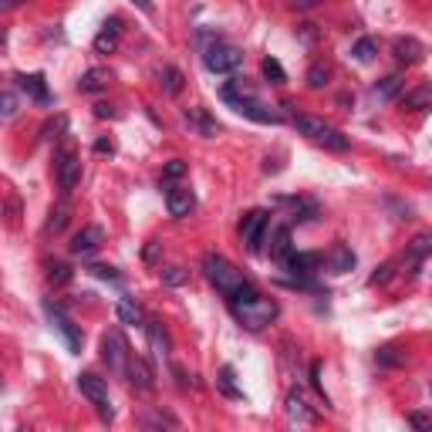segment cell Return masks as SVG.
Returning <instances> with one entry per match:
<instances>
[{"label":"cell","instance_id":"cell-31","mask_svg":"<svg viewBox=\"0 0 432 432\" xmlns=\"http://www.w3.org/2000/svg\"><path fill=\"white\" fill-rule=\"evenodd\" d=\"M142 426H145V429H162V426H166V429H179V419H172L169 412H145V416H142Z\"/></svg>","mask_w":432,"mask_h":432},{"label":"cell","instance_id":"cell-13","mask_svg":"<svg viewBox=\"0 0 432 432\" xmlns=\"http://www.w3.org/2000/svg\"><path fill=\"white\" fill-rule=\"evenodd\" d=\"M118 38H122V21L118 17H109L101 31L95 34V55H112L118 48Z\"/></svg>","mask_w":432,"mask_h":432},{"label":"cell","instance_id":"cell-27","mask_svg":"<svg viewBox=\"0 0 432 432\" xmlns=\"http://www.w3.org/2000/svg\"><path fill=\"white\" fill-rule=\"evenodd\" d=\"M145 328H149V341H153L155 355H159V358H169V335L162 331V324H155V321H149Z\"/></svg>","mask_w":432,"mask_h":432},{"label":"cell","instance_id":"cell-17","mask_svg":"<svg viewBox=\"0 0 432 432\" xmlns=\"http://www.w3.org/2000/svg\"><path fill=\"white\" fill-rule=\"evenodd\" d=\"M109 84H112V71L109 68H92L82 74V82H78V92L82 95H98V92H109Z\"/></svg>","mask_w":432,"mask_h":432},{"label":"cell","instance_id":"cell-21","mask_svg":"<svg viewBox=\"0 0 432 432\" xmlns=\"http://www.w3.org/2000/svg\"><path fill=\"white\" fill-rule=\"evenodd\" d=\"M115 314H118V321L128 324V328H142V324H145V314H142V307L135 304L132 297H122V301L115 304Z\"/></svg>","mask_w":432,"mask_h":432},{"label":"cell","instance_id":"cell-16","mask_svg":"<svg viewBox=\"0 0 432 432\" xmlns=\"http://www.w3.org/2000/svg\"><path fill=\"white\" fill-rule=\"evenodd\" d=\"M432 253V230H422V233H416V237L409 240V247H405L402 253V264H422L426 257Z\"/></svg>","mask_w":432,"mask_h":432},{"label":"cell","instance_id":"cell-34","mask_svg":"<svg viewBox=\"0 0 432 432\" xmlns=\"http://www.w3.org/2000/svg\"><path fill=\"white\" fill-rule=\"evenodd\" d=\"M216 385H220V392L230 395V399H243V392L233 385V368H230V365H223V372H220V378H216Z\"/></svg>","mask_w":432,"mask_h":432},{"label":"cell","instance_id":"cell-47","mask_svg":"<svg viewBox=\"0 0 432 432\" xmlns=\"http://www.w3.org/2000/svg\"><path fill=\"white\" fill-rule=\"evenodd\" d=\"M132 4H135V7H139L142 14H149V17H153V14H155V7H153V0H132Z\"/></svg>","mask_w":432,"mask_h":432},{"label":"cell","instance_id":"cell-25","mask_svg":"<svg viewBox=\"0 0 432 432\" xmlns=\"http://www.w3.org/2000/svg\"><path fill=\"white\" fill-rule=\"evenodd\" d=\"M402 74H389V78H382V82L372 88V95L378 98V101H389V98H395L399 92H402Z\"/></svg>","mask_w":432,"mask_h":432},{"label":"cell","instance_id":"cell-26","mask_svg":"<svg viewBox=\"0 0 432 432\" xmlns=\"http://www.w3.org/2000/svg\"><path fill=\"white\" fill-rule=\"evenodd\" d=\"M68 216H71V209L61 203V206H55L51 213H48V223H44V233H51V237H57L65 226H68Z\"/></svg>","mask_w":432,"mask_h":432},{"label":"cell","instance_id":"cell-4","mask_svg":"<svg viewBox=\"0 0 432 432\" xmlns=\"http://www.w3.org/2000/svg\"><path fill=\"white\" fill-rule=\"evenodd\" d=\"M203 65H206V71H213V74H233V71L243 65V51L233 48V44L216 41L203 51Z\"/></svg>","mask_w":432,"mask_h":432},{"label":"cell","instance_id":"cell-1","mask_svg":"<svg viewBox=\"0 0 432 432\" xmlns=\"http://www.w3.org/2000/svg\"><path fill=\"white\" fill-rule=\"evenodd\" d=\"M294 126H297L301 135H307L311 142H318V145L331 149V153H348V135H341L335 126H328L318 115H297Z\"/></svg>","mask_w":432,"mask_h":432},{"label":"cell","instance_id":"cell-48","mask_svg":"<svg viewBox=\"0 0 432 432\" xmlns=\"http://www.w3.org/2000/svg\"><path fill=\"white\" fill-rule=\"evenodd\" d=\"M155 253H159V243L149 240V247H145V260H155Z\"/></svg>","mask_w":432,"mask_h":432},{"label":"cell","instance_id":"cell-44","mask_svg":"<svg viewBox=\"0 0 432 432\" xmlns=\"http://www.w3.org/2000/svg\"><path fill=\"white\" fill-rule=\"evenodd\" d=\"M318 4H324V0H291L294 11H314Z\"/></svg>","mask_w":432,"mask_h":432},{"label":"cell","instance_id":"cell-5","mask_svg":"<svg viewBox=\"0 0 432 432\" xmlns=\"http://www.w3.org/2000/svg\"><path fill=\"white\" fill-rule=\"evenodd\" d=\"M78 389H82L84 399L98 409L101 422H112L115 412H112V402H109V385H105V378L92 375V372H82V375H78Z\"/></svg>","mask_w":432,"mask_h":432},{"label":"cell","instance_id":"cell-40","mask_svg":"<svg viewBox=\"0 0 432 432\" xmlns=\"http://www.w3.org/2000/svg\"><path fill=\"white\" fill-rule=\"evenodd\" d=\"M389 277H392V264H382L375 274L368 277V284H389Z\"/></svg>","mask_w":432,"mask_h":432},{"label":"cell","instance_id":"cell-33","mask_svg":"<svg viewBox=\"0 0 432 432\" xmlns=\"http://www.w3.org/2000/svg\"><path fill=\"white\" fill-rule=\"evenodd\" d=\"M260 68H264V78L270 84H284V82H287V71H284V65H280L277 57H264V65H260Z\"/></svg>","mask_w":432,"mask_h":432},{"label":"cell","instance_id":"cell-39","mask_svg":"<svg viewBox=\"0 0 432 432\" xmlns=\"http://www.w3.org/2000/svg\"><path fill=\"white\" fill-rule=\"evenodd\" d=\"M186 162H182V159H169L166 166H162V179H182V176H186Z\"/></svg>","mask_w":432,"mask_h":432},{"label":"cell","instance_id":"cell-38","mask_svg":"<svg viewBox=\"0 0 432 432\" xmlns=\"http://www.w3.org/2000/svg\"><path fill=\"white\" fill-rule=\"evenodd\" d=\"M48 280H51L55 287H65L71 280V267L68 264H48Z\"/></svg>","mask_w":432,"mask_h":432},{"label":"cell","instance_id":"cell-37","mask_svg":"<svg viewBox=\"0 0 432 432\" xmlns=\"http://www.w3.org/2000/svg\"><path fill=\"white\" fill-rule=\"evenodd\" d=\"M65 128H68V118H65V115H57V118H51V122H44V128H41V142L57 139V135H61Z\"/></svg>","mask_w":432,"mask_h":432},{"label":"cell","instance_id":"cell-9","mask_svg":"<svg viewBox=\"0 0 432 432\" xmlns=\"http://www.w3.org/2000/svg\"><path fill=\"white\" fill-rule=\"evenodd\" d=\"M44 314H48V321L55 324V328L61 331V335H65V341H68V348L74 351V355H78V351H82V345H84L82 328H78V324H74V321H71L68 314L61 311V304H55V301H44Z\"/></svg>","mask_w":432,"mask_h":432},{"label":"cell","instance_id":"cell-35","mask_svg":"<svg viewBox=\"0 0 432 432\" xmlns=\"http://www.w3.org/2000/svg\"><path fill=\"white\" fill-rule=\"evenodd\" d=\"M159 277H162V284H169V287H182V284L189 280V270H182V267H162Z\"/></svg>","mask_w":432,"mask_h":432},{"label":"cell","instance_id":"cell-32","mask_svg":"<svg viewBox=\"0 0 432 432\" xmlns=\"http://www.w3.org/2000/svg\"><path fill=\"white\" fill-rule=\"evenodd\" d=\"M287 419H291V422H314V412H307V405L301 395H291V399H287Z\"/></svg>","mask_w":432,"mask_h":432},{"label":"cell","instance_id":"cell-14","mask_svg":"<svg viewBox=\"0 0 432 432\" xmlns=\"http://www.w3.org/2000/svg\"><path fill=\"white\" fill-rule=\"evenodd\" d=\"M14 84L24 92L28 98H34V101H41V105H48L51 101V92H48V82H44L41 71H34V74H17Z\"/></svg>","mask_w":432,"mask_h":432},{"label":"cell","instance_id":"cell-41","mask_svg":"<svg viewBox=\"0 0 432 432\" xmlns=\"http://www.w3.org/2000/svg\"><path fill=\"white\" fill-rule=\"evenodd\" d=\"M17 115V98L14 92H4V118H14Z\"/></svg>","mask_w":432,"mask_h":432},{"label":"cell","instance_id":"cell-36","mask_svg":"<svg viewBox=\"0 0 432 432\" xmlns=\"http://www.w3.org/2000/svg\"><path fill=\"white\" fill-rule=\"evenodd\" d=\"M328 78H331V68H328V65H314V68L307 71V88H314V92H318V88H324V84H328Z\"/></svg>","mask_w":432,"mask_h":432},{"label":"cell","instance_id":"cell-15","mask_svg":"<svg viewBox=\"0 0 432 432\" xmlns=\"http://www.w3.org/2000/svg\"><path fill=\"white\" fill-rule=\"evenodd\" d=\"M126 375H128V385L135 392H153L155 389V375H153V368L142 362V358H128V368H126Z\"/></svg>","mask_w":432,"mask_h":432},{"label":"cell","instance_id":"cell-24","mask_svg":"<svg viewBox=\"0 0 432 432\" xmlns=\"http://www.w3.org/2000/svg\"><path fill=\"white\" fill-rule=\"evenodd\" d=\"M182 71L179 68H172V65H166V68H159V84H162V92L166 95H179L182 92Z\"/></svg>","mask_w":432,"mask_h":432},{"label":"cell","instance_id":"cell-6","mask_svg":"<svg viewBox=\"0 0 432 432\" xmlns=\"http://www.w3.org/2000/svg\"><path fill=\"white\" fill-rule=\"evenodd\" d=\"M55 176H57L61 196H71L78 189V182H82V159H78L74 149H61L55 155Z\"/></svg>","mask_w":432,"mask_h":432},{"label":"cell","instance_id":"cell-19","mask_svg":"<svg viewBox=\"0 0 432 432\" xmlns=\"http://www.w3.org/2000/svg\"><path fill=\"white\" fill-rule=\"evenodd\" d=\"M186 126L196 128V132H199L203 139H213V135L220 132V126H216V118H209L206 109H189V112H186Z\"/></svg>","mask_w":432,"mask_h":432},{"label":"cell","instance_id":"cell-22","mask_svg":"<svg viewBox=\"0 0 432 432\" xmlns=\"http://www.w3.org/2000/svg\"><path fill=\"white\" fill-rule=\"evenodd\" d=\"M287 253H294L291 230H287V226H277V230H270V257H274V260L280 264Z\"/></svg>","mask_w":432,"mask_h":432},{"label":"cell","instance_id":"cell-46","mask_svg":"<svg viewBox=\"0 0 432 432\" xmlns=\"http://www.w3.org/2000/svg\"><path fill=\"white\" fill-rule=\"evenodd\" d=\"M95 115H98V118H115L118 112H115L112 105H105V101H101V105H95Z\"/></svg>","mask_w":432,"mask_h":432},{"label":"cell","instance_id":"cell-7","mask_svg":"<svg viewBox=\"0 0 432 432\" xmlns=\"http://www.w3.org/2000/svg\"><path fill=\"white\" fill-rule=\"evenodd\" d=\"M267 233H270V216H267L264 209H250V213L240 220V237H243V243H247L250 253L264 250Z\"/></svg>","mask_w":432,"mask_h":432},{"label":"cell","instance_id":"cell-28","mask_svg":"<svg viewBox=\"0 0 432 432\" xmlns=\"http://www.w3.org/2000/svg\"><path fill=\"white\" fill-rule=\"evenodd\" d=\"M294 223H311L318 220V203L314 199H294Z\"/></svg>","mask_w":432,"mask_h":432},{"label":"cell","instance_id":"cell-3","mask_svg":"<svg viewBox=\"0 0 432 432\" xmlns=\"http://www.w3.org/2000/svg\"><path fill=\"white\" fill-rule=\"evenodd\" d=\"M230 311L237 314V321L243 324V328H250V331H260V328H267L270 321L277 318V301H270V297H253V301H240V304H230Z\"/></svg>","mask_w":432,"mask_h":432},{"label":"cell","instance_id":"cell-43","mask_svg":"<svg viewBox=\"0 0 432 432\" xmlns=\"http://www.w3.org/2000/svg\"><path fill=\"white\" fill-rule=\"evenodd\" d=\"M409 426H416V429H429L432 419H429V416H422V412H412V416H409Z\"/></svg>","mask_w":432,"mask_h":432},{"label":"cell","instance_id":"cell-10","mask_svg":"<svg viewBox=\"0 0 432 432\" xmlns=\"http://www.w3.org/2000/svg\"><path fill=\"white\" fill-rule=\"evenodd\" d=\"M196 206V196L189 186H169L166 189V209L169 216H176V220H182V216H189Z\"/></svg>","mask_w":432,"mask_h":432},{"label":"cell","instance_id":"cell-42","mask_svg":"<svg viewBox=\"0 0 432 432\" xmlns=\"http://www.w3.org/2000/svg\"><path fill=\"white\" fill-rule=\"evenodd\" d=\"M92 274H98V277H109V280H118V274H115V267H105V264H95V267H88Z\"/></svg>","mask_w":432,"mask_h":432},{"label":"cell","instance_id":"cell-49","mask_svg":"<svg viewBox=\"0 0 432 432\" xmlns=\"http://www.w3.org/2000/svg\"><path fill=\"white\" fill-rule=\"evenodd\" d=\"M14 4H17V0H0V7H4V11H11Z\"/></svg>","mask_w":432,"mask_h":432},{"label":"cell","instance_id":"cell-2","mask_svg":"<svg viewBox=\"0 0 432 432\" xmlns=\"http://www.w3.org/2000/svg\"><path fill=\"white\" fill-rule=\"evenodd\" d=\"M203 270H206V280L216 287V291L223 294V297H233V294L247 284V277L240 274L237 267L230 264L226 257L220 253H206V260H203Z\"/></svg>","mask_w":432,"mask_h":432},{"label":"cell","instance_id":"cell-12","mask_svg":"<svg viewBox=\"0 0 432 432\" xmlns=\"http://www.w3.org/2000/svg\"><path fill=\"white\" fill-rule=\"evenodd\" d=\"M105 243V230L101 226H82L78 233H74V240H71V253L74 257H88V253H95L98 247Z\"/></svg>","mask_w":432,"mask_h":432},{"label":"cell","instance_id":"cell-23","mask_svg":"<svg viewBox=\"0 0 432 432\" xmlns=\"http://www.w3.org/2000/svg\"><path fill=\"white\" fill-rule=\"evenodd\" d=\"M328 267L335 274H348L351 267H355V253H351L348 243H335V250L328 253Z\"/></svg>","mask_w":432,"mask_h":432},{"label":"cell","instance_id":"cell-18","mask_svg":"<svg viewBox=\"0 0 432 432\" xmlns=\"http://www.w3.org/2000/svg\"><path fill=\"white\" fill-rule=\"evenodd\" d=\"M392 55H395L399 65H419V61L426 57V48H422V41H416V38H399L395 48H392Z\"/></svg>","mask_w":432,"mask_h":432},{"label":"cell","instance_id":"cell-20","mask_svg":"<svg viewBox=\"0 0 432 432\" xmlns=\"http://www.w3.org/2000/svg\"><path fill=\"white\" fill-rule=\"evenodd\" d=\"M402 109H409V112H426V109H432V84H416L412 92H405Z\"/></svg>","mask_w":432,"mask_h":432},{"label":"cell","instance_id":"cell-45","mask_svg":"<svg viewBox=\"0 0 432 432\" xmlns=\"http://www.w3.org/2000/svg\"><path fill=\"white\" fill-rule=\"evenodd\" d=\"M95 153H98V155H112L115 145H112L109 139H98V142H95Z\"/></svg>","mask_w":432,"mask_h":432},{"label":"cell","instance_id":"cell-30","mask_svg":"<svg viewBox=\"0 0 432 432\" xmlns=\"http://www.w3.org/2000/svg\"><path fill=\"white\" fill-rule=\"evenodd\" d=\"M351 55H355V61H362V65H368V61H375L378 44L372 41V38H358V41L351 44Z\"/></svg>","mask_w":432,"mask_h":432},{"label":"cell","instance_id":"cell-8","mask_svg":"<svg viewBox=\"0 0 432 432\" xmlns=\"http://www.w3.org/2000/svg\"><path fill=\"white\" fill-rule=\"evenodd\" d=\"M101 358H105V365L112 368L115 375H126V368H128V345H126V338H122V331H105L101 335Z\"/></svg>","mask_w":432,"mask_h":432},{"label":"cell","instance_id":"cell-29","mask_svg":"<svg viewBox=\"0 0 432 432\" xmlns=\"http://www.w3.org/2000/svg\"><path fill=\"white\" fill-rule=\"evenodd\" d=\"M375 362L382 368H399V365H405V351H399L395 345H385V348L375 351Z\"/></svg>","mask_w":432,"mask_h":432},{"label":"cell","instance_id":"cell-11","mask_svg":"<svg viewBox=\"0 0 432 432\" xmlns=\"http://www.w3.org/2000/svg\"><path fill=\"white\" fill-rule=\"evenodd\" d=\"M233 109H237L240 115L253 118V122H260V126H280V112L267 109L264 101H257V95H253V98H243V101H233Z\"/></svg>","mask_w":432,"mask_h":432}]
</instances>
